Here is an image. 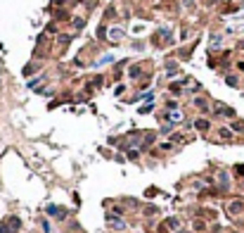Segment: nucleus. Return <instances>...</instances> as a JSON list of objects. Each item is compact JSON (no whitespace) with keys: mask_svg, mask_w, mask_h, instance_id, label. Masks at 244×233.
I'll return each mask as SVG.
<instances>
[{"mask_svg":"<svg viewBox=\"0 0 244 233\" xmlns=\"http://www.w3.org/2000/svg\"><path fill=\"white\" fill-rule=\"evenodd\" d=\"M242 209H244L242 200H235V202H230V205H228V212H230V214H239Z\"/></svg>","mask_w":244,"mask_h":233,"instance_id":"1","label":"nucleus"},{"mask_svg":"<svg viewBox=\"0 0 244 233\" xmlns=\"http://www.w3.org/2000/svg\"><path fill=\"white\" fill-rule=\"evenodd\" d=\"M197 129L206 131V129H209V121H206V119H199V121H197Z\"/></svg>","mask_w":244,"mask_h":233,"instance_id":"2","label":"nucleus"},{"mask_svg":"<svg viewBox=\"0 0 244 233\" xmlns=\"http://www.w3.org/2000/svg\"><path fill=\"white\" fill-rule=\"evenodd\" d=\"M220 138H230V131L228 129H220Z\"/></svg>","mask_w":244,"mask_h":233,"instance_id":"3","label":"nucleus"},{"mask_svg":"<svg viewBox=\"0 0 244 233\" xmlns=\"http://www.w3.org/2000/svg\"><path fill=\"white\" fill-rule=\"evenodd\" d=\"M239 69H244V62H242V64H239Z\"/></svg>","mask_w":244,"mask_h":233,"instance_id":"4","label":"nucleus"}]
</instances>
